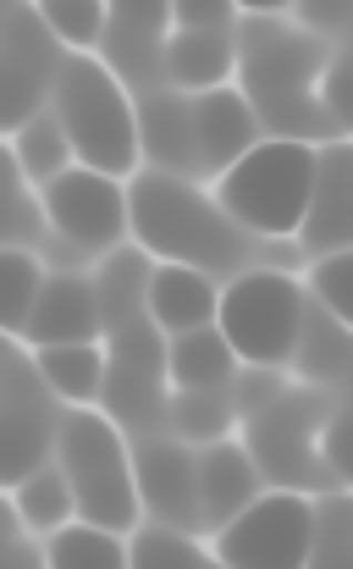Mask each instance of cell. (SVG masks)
<instances>
[{"label":"cell","instance_id":"obj_21","mask_svg":"<svg viewBox=\"0 0 353 569\" xmlns=\"http://www.w3.org/2000/svg\"><path fill=\"white\" fill-rule=\"evenodd\" d=\"M288 371L310 387H343V377H349V321H337L332 310L304 299V321H299Z\"/></svg>","mask_w":353,"mask_h":569},{"label":"cell","instance_id":"obj_19","mask_svg":"<svg viewBox=\"0 0 353 569\" xmlns=\"http://www.w3.org/2000/svg\"><path fill=\"white\" fill-rule=\"evenodd\" d=\"M232 67H238V33L232 28H172L167 44H161V78L182 94L226 83Z\"/></svg>","mask_w":353,"mask_h":569},{"label":"cell","instance_id":"obj_35","mask_svg":"<svg viewBox=\"0 0 353 569\" xmlns=\"http://www.w3.org/2000/svg\"><path fill=\"white\" fill-rule=\"evenodd\" d=\"M6 569H50V548L39 531H28L17 520V509L6 515Z\"/></svg>","mask_w":353,"mask_h":569},{"label":"cell","instance_id":"obj_8","mask_svg":"<svg viewBox=\"0 0 353 569\" xmlns=\"http://www.w3.org/2000/svg\"><path fill=\"white\" fill-rule=\"evenodd\" d=\"M39 193H44V216L56 232L44 260L56 271H83V260L122 249V238H128V183L122 178H111L100 167H72Z\"/></svg>","mask_w":353,"mask_h":569},{"label":"cell","instance_id":"obj_38","mask_svg":"<svg viewBox=\"0 0 353 569\" xmlns=\"http://www.w3.org/2000/svg\"><path fill=\"white\" fill-rule=\"evenodd\" d=\"M243 17H276V11H288L293 0H232Z\"/></svg>","mask_w":353,"mask_h":569},{"label":"cell","instance_id":"obj_26","mask_svg":"<svg viewBox=\"0 0 353 569\" xmlns=\"http://www.w3.org/2000/svg\"><path fill=\"white\" fill-rule=\"evenodd\" d=\"M44 381L56 387L61 403H100L105 392V343H44L33 349Z\"/></svg>","mask_w":353,"mask_h":569},{"label":"cell","instance_id":"obj_13","mask_svg":"<svg viewBox=\"0 0 353 569\" xmlns=\"http://www.w3.org/2000/svg\"><path fill=\"white\" fill-rule=\"evenodd\" d=\"M133 487L139 503L155 526H176V531H204L199 526V448L182 442L172 431H150L133 442Z\"/></svg>","mask_w":353,"mask_h":569},{"label":"cell","instance_id":"obj_20","mask_svg":"<svg viewBox=\"0 0 353 569\" xmlns=\"http://www.w3.org/2000/svg\"><path fill=\"white\" fill-rule=\"evenodd\" d=\"M215 305H221V282L199 266H176V260H155L150 277V321L176 338L193 327H215Z\"/></svg>","mask_w":353,"mask_h":569},{"label":"cell","instance_id":"obj_15","mask_svg":"<svg viewBox=\"0 0 353 569\" xmlns=\"http://www.w3.org/2000/svg\"><path fill=\"white\" fill-rule=\"evenodd\" d=\"M353 238V167H349V144L332 139L315 150V183H310V204L304 221L293 232V243L304 254H332L349 249Z\"/></svg>","mask_w":353,"mask_h":569},{"label":"cell","instance_id":"obj_22","mask_svg":"<svg viewBox=\"0 0 353 569\" xmlns=\"http://www.w3.org/2000/svg\"><path fill=\"white\" fill-rule=\"evenodd\" d=\"M150 277H155V254L144 249H111L94 260V293H100L105 332L150 316Z\"/></svg>","mask_w":353,"mask_h":569},{"label":"cell","instance_id":"obj_10","mask_svg":"<svg viewBox=\"0 0 353 569\" xmlns=\"http://www.w3.org/2000/svg\"><path fill=\"white\" fill-rule=\"evenodd\" d=\"M315 537V498L265 487L238 520L210 537V553L226 569H304Z\"/></svg>","mask_w":353,"mask_h":569},{"label":"cell","instance_id":"obj_30","mask_svg":"<svg viewBox=\"0 0 353 569\" xmlns=\"http://www.w3.org/2000/svg\"><path fill=\"white\" fill-rule=\"evenodd\" d=\"M0 271H6V293H0V321H6V332L11 338H22V327H28V316H33V305H39V288H44V260L33 254V249H17V243H6V254H0Z\"/></svg>","mask_w":353,"mask_h":569},{"label":"cell","instance_id":"obj_36","mask_svg":"<svg viewBox=\"0 0 353 569\" xmlns=\"http://www.w3.org/2000/svg\"><path fill=\"white\" fill-rule=\"evenodd\" d=\"M232 0H172V28H232Z\"/></svg>","mask_w":353,"mask_h":569},{"label":"cell","instance_id":"obj_16","mask_svg":"<svg viewBox=\"0 0 353 569\" xmlns=\"http://www.w3.org/2000/svg\"><path fill=\"white\" fill-rule=\"evenodd\" d=\"M94 338H105L94 271H50L39 288V305L22 327V343L44 349V343H94Z\"/></svg>","mask_w":353,"mask_h":569},{"label":"cell","instance_id":"obj_6","mask_svg":"<svg viewBox=\"0 0 353 569\" xmlns=\"http://www.w3.org/2000/svg\"><path fill=\"white\" fill-rule=\"evenodd\" d=\"M337 409V387H310V381H288L265 409H254L243 426V448L260 470L265 487H282V492H343V481L321 465V426L326 415Z\"/></svg>","mask_w":353,"mask_h":569},{"label":"cell","instance_id":"obj_9","mask_svg":"<svg viewBox=\"0 0 353 569\" xmlns=\"http://www.w3.org/2000/svg\"><path fill=\"white\" fill-rule=\"evenodd\" d=\"M167 398H172L167 332L150 316L105 332V392H100V409L139 442L150 431H167Z\"/></svg>","mask_w":353,"mask_h":569},{"label":"cell","instance_id":"obj_17","mask_svg":"<svg viewBox=\"0 0 353 569\" xmlns=\"http://www.w3.org/2000/svg\"><path fill=\"white\" fill-rule=\"evenodd\" d=\"M254 139H260V122H254V106L243 100V89L215 83V89L193 94V144H199L204 178H221Z\"/></svg>","mask_w":353,"mask_h":569},{"label":"cell","instance_id":"obj_34","mask_svg":"<svg viewBox=\"0 0 353 569\" xmlns=\"http://www.w3.org/2000/svg\"><path fill=\"white\" fill-rule=\"evenodd\" d=\"M282 387H288V377L271 371V366H238V377H232V409H238V420H249L254 409H265Z\"/></svg>","mask_w":353,"mask_h":569},{"label":"cell","instance_id":"obj_25","mask_svg":"<svg viewBox=\"0 0 353 569\" xmlns=\"http://www.w3.org/2000/svg\"><path fill=\"white\" fill-rule=\"evenodd\" d=\"M11 509H17V520H22L28 531H39V537L50 542L61 526L78 520V498H72L67 470L50 459V465H39L33 476H22V481L11 487Z\"/></svg>","mask_w":353,"mask_h":569},{"label":"cell","instance_id":"obj_31","mask_svg":"<svg viewBox=\"0 0 353 569\" xmlns=\"http://www.w3.org/2000/svg\"><path fill=\"white\" fill-rule=\"evenodd\" d=\"M304 569H353L349 498H343V492H321V498H315V537H310Z\"/></svg>","mask_w":353,"mask_h":569},{"label":"cell","instance_id":"obj_18","mask_svg":"<svg viewBox=\"0 0 353 569\" xmlns=\"http://www.w3.org/2000/svg\"><path fill=\"white\" fill-rule=\"evenodd\" d=\"M265 492L249 448L238 437H221V442H204L199 448V526L215 537L226 520H238L254 498Z\"/></svg>","mask_w":353,"mask_h":569},{"label":"cell","instance_id":"obj_32","mask_svg":"<svg viewBox=\"0 0 353 569\" xmlns=\"http://www.w3.org/2000/svg\"><path fill=\"white\" fill-rule=\"evenodd\" d=\"M44 22L67 50H100L111 28V0H39Z\"/></svg>","mask_w":353,"mask_h":569},{"label":"cell","instance_id":"obj_2","mask_svg":"<svg viewBox=\"0 0 353 569\" xmlns=\"http://www.w3.org/2000/svg\"><path fill=\"white\" fill-rule=\"evenodd\" d=\"M128 232L139 238L144 254L176 260V266H199L215 282L238 277L243 266H260V238H249L221 204L215 193L199 189V178H176V172H133L128 183Z\"/></svg>","mask_w":353,"mask_h":569},{"label":"cell","instance_id":"obj_7","mask_svg":"<svg viewBox=\"0 0 353 569\" xmlns=\"http://www.w3.org/2000/svg\"><path fill=\"white\" fill-rule=\"evenodd\" d=\"M304 288L288 266H243L238 277H226L221 305H215V327L232 343L238 366H271L288 371L299 321H304Z\"/></svg>","mask_w":353,"mask_h":569},{"label":"cell","instance_id":"obj_23","mask_svg":"<svg viewBox=\"0 0 353 569\" xmlns=\"http://www.w3.org/2000/svg\"><path fill=\"white\" fill-rule=\"evenodd\" d=\"M167 377L172 387H232L238 355L221 338V327H193V332L167 338Z\"/></svg>","mask_w":353,"mask_h":569},{"label":"cell","instance_id":"obj_11","mask_svg":"<svg viewBox=\"0 0 353 569\" xmlns=\"http://www.w3.org/2000/svg\"><path fill=\"white\" fill-rule=\"evenodd\" d=\"M61 420H67V409H61L56 387L44 381L33 349L22 338H11L6 343V387H0V431H6V481L11 487L56 459Z\"/></svg>","mask_w":353,"mask_h":569},{"label":"cell","instance_id":"obj_14","mask_svg":"<svg viewBox=\"0 0 353 569\" xmlns=\"http://www.w3.org/2000/svg\"><path fill=\"white\" fill-rule=\"evenodd\" d=\"M133 117H139V156L155 172L204 178L199 172V144H193V94H182L172 83L139 89L133 94Z\"/></svg>","mask_w":353,"mask_h":569},{"label":"cell","instance_id":"obj_1","mask_svg":"<svg viewBox=\"0 0 353 569\" xmlns=\"http://www.w3.org/2000/svg\"><path fill=\"white\" fill-rule=\"evenodd\" d=\"M238 89L254 106L260 139H299V144H332L343 128L315 100V78L332 56V44L299 22L276 17H243L238 28Z\"/></svg>","mask_w":353,"mask_h":569},{"label":"cell","instance_id":"obj_24","mask_svg":"<svg viewBox=\"0 0 353 569\" xmlns=\"http://www.w3.org/2000/svg\"><path fill=\"white\" fill-rule=\"evenodd\" d=\"M11 161H17L39 189H50L61 172L78 167V150H72V139H67L56 106H44V111H33L22 128H11Z\"/></svg>","mask_w":353,"mask_h":569},{"label":"cell","instance_id":"obj_33","mask_svg":"<svg viewBox=\"0 0 353 569\" xmlns=\"http://www.w3.org/2000/svg\"><path fill=\"white\" fill-rule=\"evenodd\" d=\"M310 288H315V305L332 310L337 321L353 316V254L349 249H332L310 266Z\"/></svg>","mask_w":353,"mask_h":569},{"label":"cell","instance_id":"obj_29","mask_svg":"<svg viewBox=\"0 0 353 569\" xmlns=\"http://www.w3.org/2000/svg\"><path fill=\"white\" fill-rule=\"evenodd\" d=\"M44 548H50V569H128L122 531H105V526H89V520L61 526Z\"/></svg>","mask_w":353,"mask_h":569},{"label":"cell","instance_id":"obj_12","mask_svg":"<svg viewBox=\"0 0 353 569\" xmlns=\"http://www.w3.org/2000/svg\"><path fill=\"white\" fill-rule=\"evenodd\" d=\"M67 44L44 22L39 0H6V33H0V78H6V128H22L33 111L56 100V78L67 67Z\"/></svg>","mask_w":353,"mask_h":569},{"label":"cell","instance_id":"obj_5","mask_svg":"<svg viewBox=\"0 0 353 569\" xmlns=\"http://www.w3.org/2000/svg\"><path fill=\"white\" fill-rule=\"evenodd\" d=\"M56 117L78 150V167H100L111 178H133L139 156V117H133V94L128 83L111 72L105 56L94 50H72L61 78H56Z\"/></svg>","mask_w":353,"mask_h":569},{"label":"cell","instance_id":"obj_4","mask_svg":"<svg viewBox=\"0 0 353 569\" xmlns=\"http://www.w3.org/2000/svg\"><path fill=\"white\" fill-rule=\"evenodd\" d=\"M315 150L299 139H254L221 178H215V204L260 243H288L304 221L310 183H315Z\"/></svg>","mask_w":353,"mask_h":569},{"label":"cell","instance_id":"obj_37","mask_svg":"<svg viewBox=\"0 0 353 569\" xmlns=\"http://www.w3.org/2000/svg\"><path fill=\"white\" fill-rule=\"evenodd\" d=\"M288 11H299V28H310L321 39L343 33V22H349V0H293Z\"/></svg>","mask_w":353,"mask_h":569},{"label":"cell","instance_id":"obj_3","mask_svg":"<svg viewBox=\"0 0 353 569\" xmlns=\"http://www.w3.org/2000/svg\"><path fill=\"white\" fill-rule=\"evenodd\" d=\"M56 465L72 481L78 498V520L105 526V531H139L144 526V503L133 487V448L128 431L100 409V403H67L61 420V442H56Z\"/></svg>","mask_w":353,"mask_h":569},{"label":"cell","instance_id":"obj_27","mask_svg":"<svg viewBox=\"0 0 353 569\" xmlns=\"http://www.w3.org/2000/svg\"><path fill=\"white\" fill-rule=\"evenodd\" d=\"M232 426H238L232 387H172V398H167V431L172 437L204 448V442H221Z\"/></svg>","mask_w":353,"mask_h":569},{"label":"cell","instance_id":"obj_28","mask_svg":"<svg viewBox=\"0 0 353 569\" xmlns=\"http://www.w3.org/2000/svg\"><path fill=\"white\" fill-rule=\"evenodd\" d=\"M128 569H226V565H221L193 531H176V526L144 520V526L133 531Z\"/></svg>","mask_w":353,"mask_h":569}]
</instances>
